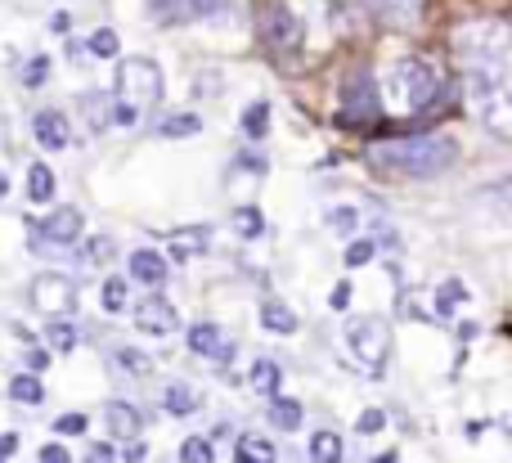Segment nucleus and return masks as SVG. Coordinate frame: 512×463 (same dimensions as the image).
<instances>
[{"instance_id": "nucleus-1", "label": "nucleus", "mask_w": 512, "mask_h": 463, "mask_svg": "<svg viewBox=\"0 0 512 463\" xmlns=\"http://www.w3.org/2000/svg\"><path fill=\"white\" fill-rule=\"evenodd\" d=\"M459 54L463 68H468V104L477 113V122L499 140H512V27H463Z\"/></svg>"}, {"instance_id": "nucleus-2", "label": "nucleus", "mask_w": 512, "mask_h": 463, "mask_svg": "<svg viewBox=\"0 0 512 463\" xmlns=\"http://www.w3.org/2000/svg\"><path fill=\"white\" fill-rule=\"evenodd\" d=\"M459 158V144L450 135H396V140H378L369 149V162L378 171H391V176H441V171L454 167Z\"/></svg>"}, {"instance_id": "nucleus-3", "label": "nucleus", "mask_w": 512, "mask_h": 463, "mask_svg": "<svg viewBox=\"0 0 512 463\" xmlns=\"http://www.w3.org/2000/svg\"><path fill=\"white\" fill-rule=\"evenodd\" d=\"M162 99V68L153 59H122L113 77V122L135 126Z\"/></svg>"}, {"instance_id": "nucleus-4", "label": "nucleus", "mask_w": 512, "mask_h": 463, "mask_svg": "<svg viewBox=\"0 0 512 463\" xmlns=\"http://www.w3.org/2000/svg\"><path fill=\"white\" fill-rule=\"evenodd\" d=\"M436 95H441V77L427 59H400L387 72V99L400 113H423L436 104Z\"/></svg>"}, {"instance_id": "nucleus-5", "label": "nucleus", "mask_w": 512, "mask_h": 463, "mask_svg": "<svg viewBox=\"0 0 512 463\" xmlns=\"http://www.w3.org/2000/svg\"><path fill=\"white\" fill-rule=\"evenodd\" d=\"M256 27H261V41L270 45L274 54H297L301 41H306V27L292 14L283 0H261L256 5Z\"/></svg>"}, {"instance_id": "nucleus-6", "label": "nucleus", "mask_w": 512, "mask_h": 463, "mask_svg": "<svg viewBox=\"0 0 512 463\" xmlns=\"http://www.w3.org/2000/svg\"><path fill=\"white\" fill-rule=\"evenodd\" d=\"M346 347H351V356L360 360L364 369H382V360H387V351H391V324L378 320V315L351 320L346 324Z\"/></svg>"}, {"instance_id": "nucleus-7", "label": "nucleus", "mask_w": 512, "mask_h": 463, "mask_svg": "<svg viewBox=\"0 0 512 463\" xmlns=\"http://www.w3.org/2000/svg\"><path fill=\"white\" fill-rule=\"evenodd\" d=\"M382 99H378V81L369 72H355L351 81L342 86V104H337V122L342 126H369L378 122Z\"/></svg>"}, {"instance_id": "nucleus-8", "label": "nucleus", "mask_w": 512, "mask_h": 463, "mask_svg": "<svg viewBox=\"0 0 512 463\" xmlns=\"http://www.w3.org/2000/svg\"><path fill=\"white\" fill-rule=\"evenodd\" d=\"M153 23L180 27V23H203V18L230 14V0H149Z\"/></svg>"}, {"instance_id": "nucleus-9", "label": "nucleus", "mask_w": 512, "mask_h": 463, "mask_svg": "<svg viewBox=\"0 0 512 463\" xmlns=\"http://www.w3.org/2000/svg\"><path fill=\"white\" fill-rule=\"evenodd\" d=\"M81 230H86V221H81L77 207H54L45 221L32 225V234H36L32 243H41V248L45 243H54V248H72V243L81 239Z\"/></svg>"}, {"instance_id": "nucleus-10", "label": "nucleus", "mask_w": 512, "mask_h": 463, "mask_svg": "<svg viewBox=\"0 0 512 463\" xmlns=\"http://www.w3.org/2000/svg\"><path fill=\"white\" fill-rule=\"evenodd\" d=\"M189 351L216 360V365H230V360L239 356V342H234V333L221 329V324H194V329H189Z\"/></svg>"}, {"instance_id": "nucleus-11", "label": "nucleus", "mask_w": 512, "mask_h": 463, "mask_svg": "<svg viewBox=\"0 0 512 463\" xmlns=\"http://www.w3.org/2000/svg\"><path fill=\"white\" fill-rule=\"evenodd\" d=\"M32 302L50 315H68L77 306V284L68 275H41L32 284Z\"/></svg>"}, {"instance_id": "nucleus-12", "label": "nucleus", "mask_w": 512, "mask_h": 463, "mask_svg": "<svg viewBox=\"0 0 512 463\" xmlns=\"http://www.w3.org/2000/svg\"><path fill=\"white\" fill-rule=\"evenodd\" d=\"M135 324H140V333L162 338V333H176L180 329V315H176V306H171L167 297H144V302L135 306Z\"/></svg>"}, {"instance_id": "nucleus-13", "label": "nucleus", "mask_w": 512, "mask_h": 463, "mask_svg": "<svg viewBox=\"0 0 512 463\" xmlns=\"http://www.w3.org/2000/svg\"><path fill=\"white\" fill-rule=\"evenodd\" d=\"M355 5H360L364 14L391 23V27H409L423 18V0H355Z\"/></svg>"}, {"instance_id": "nucleus-14", "label": "nucleus", "mask_w": 512, "mask_h": 463, "mask_svg": "<svg viewBox=\"0 0 512 463\" xmlns=\"http://www.w3.org/2000/svg\"><path fill=\"white\" fill-rule=\"evenodd\" d=\"M32 135L41 149H68V117L59 113V108H41V113L32 117Z\"/></svg>"}, {"instance_id": "nucleus-15", "label": "nucleus", "mask_w": 512, "mask_h": 463, "mask_svg": "<svg viewBox=\"0 0 512 463\" xmlns=\"http://www.w3.org/2000/svg\"><path fill=\"white\" fill-rule=\"evenodd\" d=\"M104 423H108V432H113L117 441H131V437H140V428H144V414L135 410V405H126V401H108Z\"/></svg>"}, {"instance_id": "nucleus-16", "label": "nucleus", "mask_w": 512, "mask_h": 463, "mask_svg": "<svg viewBox=\"0 0 512 463\" xmlns=\"http://www.w3.org/2000/svg\"><path fill=\"white\" fill-rule=\"evenodd\" d=\"M131 279H140V284H149V288H158L162 279H167V261H162V252H153V248H140V252H131Z\"/></svg>"}, {"instance_id": "nucleus-17", "label": "nucleus", "mask_w": 512, "mask_h": 463, "mask_svg": "<svg viewBox=\"0 0 512 463\" xmlns=\"http://www.w3.org/2000/svg\"><path fill=\"white\" fill-rule=\"evenodd\" d=\"M234 463H279V455H274V446L265 437H239V446H234Z\"/></svg>"}, {"instance_id": "nucleus-18", "label": "nucleus", "mask_w": 512, "mask_h": 463, "mask_svg": "<svg viewBox=\"0 0 512 463\" xmlns=\"http://www.w3.org/2000/svg\"><path fill=\"white\" fill-rule=\"evenodd\" d=\"M162 410L176 414V419H189V414H198V396L189 392L185 383H171L167 392H162Z\"/></svg>"}, {"instance_id": "nucleus-19", "label": "nucleus", "mask_w": 512, "mask_h": 463, "mask_svg": "<svg viewBox=\"0 0 512 463\" xmlns=\"http://www.w3.org/2000/svg\"><path fill=\"white\" fill-rule=\"evenodd\" d=\"M270 423L279 432H297L301 428V405L288 396H270Z\"/></svg>"}, {"instance_id": "nucleus-20", "label": "nucleus", "mask_w": 512, "mask_h": 463, "mask_svg": "<svg viewBox=\"0 0 512 463\" xmlns=\"http://www.w3.org/2000/svg\"><path fill=\"white\" fill-rule=\"evenodd\" d=\"M27 198L32 203H50L54 198V171L45 162H32V171H27Z\"/></svg>"}, {"instance_id": "nucleus-21", "label": "nucleus", "mask_w": 512, "mask_h": 463, "mask_svg": "<svg viewBox=\"0 0 512 463\" xmlns=\"http://www.w3.org/2000/svg\"><path fill=\"white\" fill-rule=\"evenodd\" d=\"M198 131H203L198 113H171L158 122V135H167V140H185V135H198Z\"/></svg>"}, {"instance_id": "nucleus-22", "label": "nucleus", "mask_w": 512, "mask_h": 463, "mask_svg": "<svg viewBox=\"0 0 512 463\" xmlns=\"http://www.w3.org/2000/svg\"><path fill=\"white\" fill-rule=\"evenodd\" d=\"M261 329H270V333H297V315H292L283 302H265L261 306Z\"/></svg>"}, {"instance_id": "nucleus-23", "label": "nucleus", "mask_w": 512, "mask_h": 463, "mask_svg": "<svg viewBox=\"0 0 512 463\" xmlns=\"http://www.w3.org/2000/svg\"><path fill=\"white\" fill-rule=\"evenodd\" d=\"M342 437H337V432H315V437H310V459L315 463H342Z\"/></svg>"}, {"instance_id": "nucleus-24", "label": "nucleus", "mask_w": 512, "mask_h": 463, "mask_svg": "<svg viewBox=\"0 0 512 463\" xmlns=\"http://www.w3.org/2000/svg\"><path fill=\"white\" fill-rule=\"evenodd\" d=\"M279 383H283V374H279V365L274 360H256L252 365V392H261V396H274L279 392Z\"/></svg>"}, {"instance_id": "nucleus-25", "label": "nucleus", "mask_w": 512, "mask_h": 463, "mask_svg": "<svg viewBox=\"0 0 512 463\" xmlns=\"http://www.w3.org/2000/svg\"><path fill=\"white\" fill-rule=\"evenodd\" d=\"M113 365H117V369H126L131 378H149V374H153V360L144 356V351H135V347L113 351Z\"/></svg>"}, {"instance_id": "nucleus-26", "label": "nucleus", "mask_w": 512, "mask_h": 463, "mask_svg": "<svg viewBox=\"0 0 512 463\" xmlns=\"http://www.w3.org/2000/svg\"><path fill=\"white\" fill-rule=\"evenodd\" d=\"M9 396H14L18 405H41V401H45V387H41V378L18 374L14 383H9Z\"/></svg>"}, {"instance_id": "nucleus-27", "label": "nucleus", "mask_w": 512, "mask_h": 463, "mask_svg": "<svg viewBox=\"0 0 512 463\" xmlns=\"http://www.w3.org/2000/svg\"><path fill=\"white\" fill-rule=\"evenodd\" d=\"M243 131H248V140H261V135L270 131V99L248 104V113H243Z\"/></svg>"}, {"instance_id": "nucleus-28", "label": "nucleus", "mask_w": 512, "mask_h": 463, "mask_svg": "<svg viewBox=\"0 0 512 463\" xmlns=\"http://www.w3.org/2000/svg\"><path fill=\"white\" fill-rule=\"evenodd\" d=\"M234 230H239L243 239H261V234H265V216L256 212V207H239V212H234Z\"/></svg>"}, {"instance_id": "nucleus-29", "label": "nucleus", "mask_w": 512, "mask_h": 463, "mask_svg": "<svg viewBox=\"0 0 512 463\" xmlns=\"http://www.w3.org/2000/svg\"><path fill=\"white\" fill-rule=\"evenodd\" d=\"M45 342H50L54 351H72V347H77V329H72V324H63V320H50Z\"/></svg>"}, {"instance_id": "nucleus-30", "label": "nucleus", "mask_w": 512, "mask_h": 463, "mask_svg": "<svg viewBox=\"0 0 512 463\" xmlns=\"http://www.w3.org/2000/svg\"><path fill=\"white\" fill-rule=\"evenodd\" d=\"M104 311H108V315H122V311H126V279H122V275H113V279L104 284Z\"/></svg>"}, {"instance_id": "nucleus-31", "label": "nucleus", "mask_w": 512, "mask_h": 463, "mask_svg": "<svg viewBox=\"0 0 512 463\" xmlns=\"http://www.w3.org/2000/svg\"><path fill=\"white\" fill-rule=\"evenodd\" d=\"M454 302H463V284H459V279L441 284V293H436V315H441V320H450V315H454Z\"/></svg>"}, {"instance_id": "nucleus-32", "label": "nucleus", "mask_w": 512, "mask_h": 463, "mask_svg": "<svg viewBox=\"0 0 512 463\" xmlns=\"http://www.w3.org/2000/svg\"><path fill=\"white\" fill-rule=\"evenodd\" d=\"M81 108H86V117L95 122V131H104V126L113 122V113H108V95H86Z\"/></svg>"}, {"instance_id": "nucleus-33", "label": "nucleus", "mask_w": 512, "mask_h": 463, "mask_svg": "<svg viewBox=\"0 0 512 463\" xmlns=\"http://www.w3.org/2000/svg\"><path fill=\"white\" fill-rule=\"evenodd\" d=\"M212 441H203V437H189L185 446H180V463H212Z\"/></svg>"}, {"instance_id": "nucleus-34", "label": "nucleus", "mask_w": 512, "mask_h": 463, "mask_svg": "<svg viewBox=\"0 0 512 463\" xmlns=\"http://www.w3.org/2000/svg\"><path fill=\"white\" fill-rule=\"evenodd\" d=\"M189 239H176L171 243V248H176V257H194V252H203L207 248V234L212 230H185Z\"/></svg>"}, {"instance_id": "nucleus-35", "label": "nucleus", "mask_w": 512, "mask_h": 463, "mask_svg": "<svg viewBox=\"0 0 512 463\" xmlns=\"http://www.w3.org/2000/svg\"><path fill=\"white\" fill-rule=\"evenodd\" d=\"M373 252H378V243L373 239H355L351 248H346V266H369Z\"/></svg>"}, {"instance_id": "nucleus-36", "label": "nucleus", "mask_w": 512, "mask_h": 463, "mask_svg": "<svg viewBox=\"0 0 512 463\" xmlns=\"http://www.w3.org/2000/svg\"><path fill=\"white\" fill-rule=\"evenodd\" d=\"M355 221H360V216H355V207H333V212H328V225H333L342 239L355 230Z\"/></svg>"}, {"instance_id": "nucleus-37", "label": "nucleus", "mask_w": 512, "mask_h": 463, "mask_svg": "<svg viewBox=\"0 0 512 463\" xmlns=\"http://www.w3.org/2000/svg\"><path fill=\"white\" fill-rule=\"evenodd\" d=\"M90 54H99V59H113V54H117V32H108V27H104V32L90 36Z\"/></svg>"}, {"instance_id": "nucleus-38", "label": "nucleus", "mask_w": 512, "mask_h": 463, "mask_svg": "<svg viewBox=\"0 0 512 463\" xmlns=\"http://www.w3.org/2000/svg\"><path fill=\"white\" fill-rule=\"evenodd\" d=\"M54 432H59V437H81V432H86V414H63V419L54 423Z\"/></svg>"}, {"instance_id": "nucleus-39", "label": "nucleus", "mask_w": 512, "mask_h": 463, "mask_svg": "<svg viewBox=\"0 0 512 463\" xmlns=\"http://www.w3.org/2000/svg\"><path fill=\"white\" fill-rule=\"evenodd\" d=\"M45 72H50V59H45V54H36V59L23 68V81H27V86H41Z\"/></svg>"}, {"instance_id": "nucleus-40", "label": "nucleus", "mask_w": 512, "mask_h": 463, "mask_svg": "<svg viewBox=\"0 0 512 463\" xmlns=\"http://www.w3.org/2000/svg\"><path fill=\"white\" fill-rule=\"evenodd\" d=\"M355 428H360L364 437H373V432H382V428H387V414H382V410H364Z\"/></svg>"}, {"instance_id": "nucleus-41", "label": "nucleus", "mask_w": 512, "mask_h": 463, "mask_svg": "<svg viewBox=\"0 0 512 463\" xmlns=\"http://www.w3.org/2000/svg\"><path fill=\"white\" fill-rule=\"evenodd\" d=\"M346 302H351V284L342 279V284L333 288V297H328V306H333V311H346Z\"/></svg>"}, {"instance_id": "nucleus-42", "label": "nucleus", "mask_w": 512, "mask_h": 463, "mask_svg": "<svg viewBox=\"0 0 512 463\" xmlns=\"http://www.w3.org/2000/svg\"><path fill=\"white\" fill-rule=\"evenodd\" d=\"M86 463H117V455H113V446H90Z\"/></svg>"}, {"instance_id": "nucleus-43", "label": "nucleus", "mask_w": 512, "mask_h": 463, "mask_svg": "<svg viewBox=\"0 0 512 463\" xmlns=\"http://www.w3.org/2000/svg\"><path fill=\"white\" fill-rule=\"evenodd\" d=\"M41 463H72V455L63 446H45L41 450Z\"/></svg>"}, {"instance_id": "nucleus-44", "label": "nucleus", "mask_w": 512, "mask_h": 463, "mask_svg": "<svg viewBox=\"0 0 512 463\" xmlns=\"http://www.w3.org/2000/svg\"><path fill=\"white\" fill-rule=\"evenodd\" d=\"M144 455H149V446H140V441L131 437V446H126V455H122V459H126V463H144Z\"/></svg>"}, {"instance_id": "nucleus-45", "label": "nucleus", "mask_w": 512, "mask_h": 463, "mask_svg": "<svg viewBox=\"0 0 512 463\" xmlns=\"http://www.w3.org/2000/svg\"><path fill=\"white\" fill-rule=\"evenodd\" d=\"M14 450H18V437H14V432H5V437H0V459H9Z\"/></svg>"}, {"instance_id": "nucleus-46", "label": "nucleus", "mask_w": 512, "mask_h": 463, "mask_svg": "<svg viewBox=\"0 0 512 463\" xmlns=\"http://www.w3.org/2000/svg\"><path fill=\"white\" fill-rule=\"evenodd\" d=\"M239 162H243V167H248V171H256V176H261V171H265V162H261V158H256V153H243V158H239Z\"/></svg>"}, {"instance_id": "nucleus-47", "label": "nucleus", "mask_w": 512, "mask_h": 463, "mask_svg": "<svg viewBox=\"0 0 512 463\" xmlns=\"http://www.w3.org/2000/svg\"><path fill=\"white\" fill-rule=\"evenodd\" d=\"M369 463H396V455H391V450H387V455H373Z\"/></svg>"}, {"instance_id": "nucleus-48", "label": "nucleus", "mask_w": 512, "mask_h": 463, "mask_svg": "<svg viewBox=\"0 0 512 463\" xmlns=\"http://www.w3.org/2000/svg\"><path fill=\"white\" fill-rule=\"evenodd\" d=\"M5 189H9V180H5V176H0V198H5Z\"/></svg>"}, {"instance_id": "nucleus-49", "label": "nucleus", "mask_w": 512, "mask_h": 463, "mask_svg": "<svg viewBox=\"0 0 512 463\" xmlns=\"http://www.w3.org/2000/svg\"><path fill=\"white\" fill-rule=\"evenodd\" d=\"M504 428H508V437H512V414H508V419H504Z\"/></svg>"}, {"instance_id": "nucleus-50", "label": "nucleus", "mask_w": 512, "mask_h": 463, "mask_svg": "<svg viewBox=\"0 0 512 463\" xmlns=\"http://www.w3.org/2000/svg\"><path fill=\"white\" fill-rule=\"evenodd\" d=\"M0 463H5V459H0Z\"/></svg>"}]
</instances>
